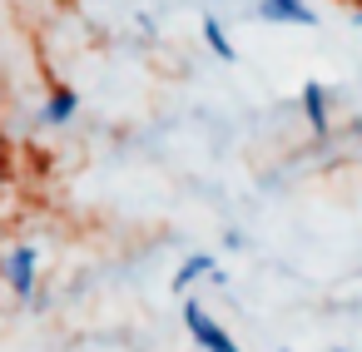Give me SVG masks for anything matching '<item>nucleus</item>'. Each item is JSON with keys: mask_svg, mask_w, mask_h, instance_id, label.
Listing matches in <instances>:
<instances>
[{"mask_svg": "<svg viewBox=\"0 0 362 352\" xmlns=\"http://www.w3.org/2000/svg\"><path fill=\"white\" fill-rule=\"evenodd\" d=\"M357 6H362V0H357Z\"/></svg>", "mask_w": 362, "mask_h": 352, "instance_id": "12", "label": "nucleus"}, {"mask_svg": "<svg viewBox=\"0 0 362 352\" xmlns=\"http://www.w3.org/2000/svg\"><path fill=\"white\" fill-rule=\"evenodd\" d=\"M223 248H233V253H238V248H248V238H243L238 228H228V233H223Z\"/></svg>", "mask_w": 362, "mask_h": 352, "instance_id": "8", "label": "nucleus"}, {"mask_svg": "<svg viewBox=\"0 0 362 352\" xmlns=\"http://www.w3.org/2000/svg\"><path fill=\"white\" fill-rule=\"evenodd\" d=\"M6 184H11V179H6V164H0V194H6Z\"/></svg>", "mask_w": 362, "mask_h": 352, "instance_id": "9", "label": "nucleus"}, {"mask_svg": "<svg viewBox=\"0 0 362 352\" xmlns=\"http://www.w3.org/2000/svg\"><path fill=\"white\" fill-rule=\"evenodd\" d=\"M218 263H214V253H189L184 263H179V273H174V293H189L199 278H209Z\"/></svg>", "mask_w": 362, "mask_h": 352, "instance_id": "6", "label": "nucleus"}, {"mask_svg": "<svg viewBox=\"0 0 362 352\" xmlns=\"http://www.w3.org/2000/svg\"><path fill=\"white\" fill-rule=\"evenodd\" d=\"M332 352H347V347H332Z\"/></svg>", "mask_w": 362, "mask_h": 352, "instance_id": "11", "label": "nucleus"}, {"mask_svg": "<svg viewBox=\"0 0 362 352\" xmlns=\"http://www.w3.org/2000/svg\"><path fill=\"white\" fill-rule=\"evenodd\" d=\"M258 20L268 25H317V11L303 0H258Z\"/></svg>", "mask_w": 362, "mask_h": 352, "instance_id": "4", "label": "nucleus"}, {"mask_svg": "<svg viewBox=\"0 0 362 352\" xmlns=\"http://www.w3.org/2000/svg\"><path fill=\"white\" fill-rule=\"evenodd\" d=\"M283 352H288V347H283Z\"/></svg>", "mask_w": 362, "mask_h": 352, "instance_id": "13", "label": "nucleus"}, {"mask_svg": "<svg viewBox=\"0 0 362 352\" xmlns=\"http://www.w3.org/2000/svg\"><path fill=\"white\" fill-rule=\"evenodd\" d=\"M0 278H6V288L21 303H30L35 298V283H40V253H35V243H16L6 258H0Z\"/></svg>", "mask_w": 362, "mask_h": 352, "instance_id": "1", "label": "nucleus"}, {"mask_svg": "<svg viewBox=\"0 0 362 352\" xmlns=\"http://www.w3.org/2000/svg\"><path fill=\"white\" fill-rule=\"evenodd\" d=\"M184 327H189V337L199 342V352H238V342H233V337H228L194 298L184 303Z\"/></svg>", "mask_w": 362, "mask_h": 352, "instance_id": "2", "label": "nucleus"}, {"mask_svg": "<svg viewBox=\"0 0 362 352\" xmlns=\"http://www.w3.org/2000/svg\"><path fill=\"white\" fill-rule=\"evenodd\" d=\"M55 6H70V0H55Z\"/></svg>", "mask_w": 362, "mask_h": 352, "instance_id": "10", "label": "nucleus"}, {"mask_svg": "<svg viewBox=\"0 0 362 352\" xmlns=\"http://www.w3.org/2000/svg\"><path fill=\"white\" fill-rule=\"evenodd\" d=\"M199 30H204V45H209V50H214L218 60H228V65L238 60V50H233V40H228V30L218 25V16H204V25H199Z\"/></svg>", "mask_w": 362, "mask_h": 352, "instance_id": "7", "label": "nucleus"}, {"mask_svg": "<svg viewBox=\"0 0 362 352\" xmlns=\"http://www.w3.org/2000/svg\"><path fill=\"white\" fill-rule=\"evenodd\" d=\"M298 105H303V119H308V129L322 139V134L332 129V100H327V85L308 80V85L298 90Z\"/></svg>", "mask_w": 362, "mask_h": 352, "instance_id": "3", "label": "nucleus"}, {"mask_svg": "<svg viewBox=\"0 0 362 352\" xmlns=\"http://www.w3.org/2000/svg\"><path fill=\"white\" fill-rule=\"evenodd\" d=\"M80 115V95L70 90V85H55L50 95H45V105H40V119L45 124H70Z\"/></svg>", "mask_w": 362, "mask_h": 352, "instance_id": "5", "label": "nucleus"}]
</instances>
